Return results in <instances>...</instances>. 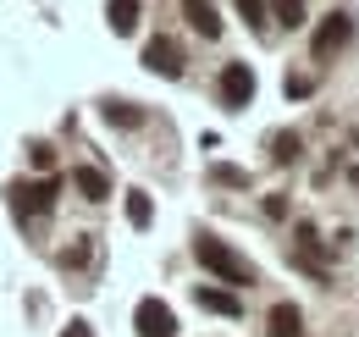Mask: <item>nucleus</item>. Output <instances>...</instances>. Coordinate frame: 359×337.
Segmentation results:
<instances>
[{
  "mask_svg": "<svg viewBox=\"0 0 359 337\" xmlns=\"http://www.w3.org/2000/svg\"><path fill=\"white\" fill-rule=\"evenodd\" d=\"M271 11H276V22H287V28H304L310 17H304V0H271Z\"/></svg>",
  "mask_w": 359,
  "mask_h": 337,
  "instance_id": "13",
  "label": "nucleus"
},
{
  "mask_svg": "<svg viewBox=\"0 0 359 337\" xmlns=\"http://www.w3.org/2000/svg\"><path fill=\"white\" fill-rule=\"evenodd\" d=\"M210 177L226 183V188H249V171H238V166H210Z\"/></svg>",
  "mask_w": 359,
  "mask_h": 337,
  "instance_id": "16",
  "label": "nucleus"
},
{
  "mask_svg": "<svg viewBox=\"0 0 359 337\" xmlns=\"http://www.w3.org/2000/svg\"><path fill=\"white\" fill-rule=\"evenodd\" d=\"M34 166H45V171L55 166V150H50V144H34Z\"/></svg>",
  "mask_w": 359,
  "mask_h": 337,
  "instance_id": "19",
  "label": "nucleus"
},
{
  "mask_svg": "<svg viewBox=\"0 0 359 337\" xmlns=\"http://www.w3.org/2000/svg\"><path fill=\"white\" fill-rule=\"evenodd\" d=\"M249 100H255V72L243 61H226L222 67V105L226 111H243Z\"/></svg>",
  "mask_w": 359,
  "mask_h": 337,
  "instance_id": "2",
  "label": "nucleus"
},
{
  "mask_svg": "<svg viewBox=\"0 0 359 337\" xmlns=\"http://www.w3.org/2000/svg\"><path fill=\"white\" fill-rule=\"evenodd\" d=\"M61 337H94V332H89V321H72V326H67Z\"/></svg>",
  "mask_w": 359,
  "mask_h": 337,
  "instance_id": "20",
  "label": "nucleus"
},
{
  "mask_svg": "<svg viewBox=\"0 0 359 337\" xmlns=\"http://www.w3.org/2000/svg\"><path fill=\"white\" fill-rule=\"evenodd\" d=\"M144 67L161 72V78H182V50L172 39H149L144 44Z\"/></svg>",
  "mask_w": 359,
  "mask_h": 337,
  "instance_id": "5",
  "label": "nucleus"
},
{
  "mask_svg": "<svg viewBox=\"0 0 359 337\" xmlns=\"http://www.w3.org/2000/svg\"><path fill=\"white\" fill-rule=\"evenodd\" d=\"M299 332H304L299 304H276V310H271V337H299Z\"/></svg>",
  "mask_w": 359,
  "mask_h": 337,
  "instance_id": "10",
  "label": "nucleus"
},
{
  "mask_svg": "<svg viewBox=\"0 0 359 337\" xmlns=\"http://www.w3.org/2000/svg\"><path fill=\"white\" fill-rule=\"evenodd\" d=\"M128 221H133V227H149V221H155V205H149V194H128Z\"/></svg>",
  "mask_w": 359,
  "mask_h": 337,
  "instance_id": "14",
  "label": "nucleus"
},
{
  "mask_svg": "<svg viewBox=\"0 0 359 337\" xmlns=\"http://www.w3.org/2000/svg\"><path fill=\"white\" fill-rule=\"evenodd\" d=\"M310 94H315V78H310V72L287 78V100H310Z\"/></svg>",
  "mask_w": 359,
  "mask_h": 337,
  "instance_id": "17",
  "label": "nucleus"
},
{
  "mask_svg": "<svg viewBox=\"0 0 359 337\" xmlns=\"http://www.w3.org/2000/svg\"><path fill=\"white\" fill-rule=\"evenodd\" d=\"M11 194H17V211H28V216H45L50 205H55V177H39V183H17Z\"/></svg>",
  "mask_w": 359,
  "mask_h": 337,
  "instance_id": "6",
  "label": "nucleus"
},
{
  "mask_svg": "<svg viewBox=\"0 0 359 337\" xmlns=\"http://www.w3.org/2000/svg\"><path fill=\"white\" fill-rule=\"evenodd\" d=\"M199 310H210V315H238L243 304H238V293H226V288H199Z\"/></svg>",
  "mask_w": 359,
  "mask_h": 337,
  "instance_id": "9",
  "label": "nucleus"
},
{
  "mask_svg": "<svg viewBox=\"0 0 359 337\" xmlns=\"http://www.w3.org/2000/svg\"><path fill=\"white\" fill-rule=\"evenodd\" d=\"M194 260H199L216 282H226V288H255V282H260L255 260H243V254L232 249L226 238H216V232H199V238H194Z\"/></svg>",
  "mask_w": 359,
  "mask_h": 337,
  "instance_id": "1",
  "label": "nucleus"
},
{
  "mask_svg": "<svg viewBox=\"0 0 359 337\" xmlns=\"http://www.w3.org/2000/svg\"><path fill=\"white\" fill-rule=\"evenodd\" d=\"M238 11H243V22H266V0H238Z\"/></svg>",
  "mask_w": 359,
  "mask_h": 337,
  "instance_id": "18",
  "label": "nucleus"
},
{
  "mask_svg": "<svg viewBox=\"0 0 359 337\" xmlns=\"http://www.w3.org/2000/svg\"><path fill=\"white\" fill-rule=\"evenodd\" d=\"M271 161H282V166L299 161V138H293V133H276V138H271Z\"/></svg>",
  "mask_w": 359,
  "mask_h": 337,
  "instance_id": "15",
  "label": "nucleus"
},
{
  "mask_svg": "<svg viewBox=\"0 0 359 337\" xmlns=\"http://www.w3.org/2000/svg\"><path fill=\"white\" fill-rule=\"evenodd\" d=\"M72 188H78L83 199H94V205H100V199H111V183H105V171H94V166H78V171H72Z\"/></svg>",
  "mask_w": 359,
  "mask_h": 337,
  "instance_id": "8",
  "label": "nucleus"
},
{
  "mask_svg": "<svg viewBox=\"0 0 359 337\" xmlns=\"http://www.w3.org/2000/svg\"><path fill=\"white\" fill-rule=\"evenodd\" d=\"M133 321H138V337H177V315L161 298H138Z\"/></svg>",
  "mask_w": 359,
  "mask_h": 337,
  "instance_id": "3",
  "label": "nucleus"
},
{
  "mask_svg": "<svg viewBox=\"0 0 359 337\" xmlns=\"http://www.w3.org/2000/svg\"><path fill=\"white\" fill-rule=\"evenodd\" d=\"M105 122H111V127H138V122H144V111H138L133 100H111V105H105Z\"/></svg>",
  "mask_w": 359,
  "mask_h": 337,
  "instance_id": "12",
  "label": "nucleus"
},
{
  "mask_svg": "<svg viewBox=\"0 0 359 337\" xmlns=\"http://www.w3.org/2000/svg\"><path fill=\"white\" fill-rule=\"evenodd\" d=\"M354 39V17H343V11H332L320 28H315V55H332V50H343V44Z\"/></svg>",
  "mask_w": 359,
  "mask_h": 337,
  "instance_id": "4",
  "label": "nucleus"
},
{
  "mask_svg": "<svg viewBox=\"0 0 359 337\" xmlns=\"http://www.w3.org/2000/svg\"><path fill=\"white\" fill-rule=\"evenodd\" d=\"M182 17H188L205 39H222V17H216V6H210V0H182Z\"/></svg>",
  "mask_w": 359,
  "mask_h": 337,
  "instance_id": "7",
  "label": "nucleus"
},
{
  "mask_svg": "<svg viewBox=\"0 0 359 337\" xmlns=\"http://www.w3.org/2000/svg\"><path fill=\"white\" fill-rule=\"evenodd\" d=\"M105 17H111V28H116V34H133V28H138V0H111V6H105Z\"/></svg>",
  "mask_w": 359,
  "mask_h": 337,
  "instance_id": "11",
  "label": "nucleus"
}]
</instances>
